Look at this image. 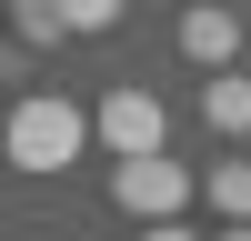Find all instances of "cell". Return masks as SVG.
Wrapping results in <instances>:
<instances>
[{"label":"cell","instance_id":"9c48e42d","mask_svg":"<svg viewBox=\"0 0 251 241\" xmlns=\"http://www.w3.org/2000/svg\"><path fill=\"white\" fill-rule=\"evenodd\" d=\"M221 241H251V221H221Z\"/></svg>","mask_w":251,"mask_h":241},{"label":"cell","instance_id":"52a82bcc","mask_svg":"<svg viewBox=\"0 0 251 241\" xmlns=\"http://www.w3.org/2000/svg\"><path fill=\"white\" fill-rule=\"evenodd\" d=\"M121 10H131V0H50L60 30H121Z\"/></svg>","mask_w":251,"mask_h":241},{"label":"cell","instance_id":"277c9868","mask_svg":"<svg viewBox=\"0 0 251 241\" xmlns=\"http://www.w3.org/2000/svg\"><path fill=\"white\" fill-rule=\"evenodd\" d=\"M181 60H191L201 80H211V71H241V10H231V0H191V10H181Z\"/></svg>","mask_w":251,"mask_h":241},{"label":"cell","instance_id":"7a4b0ae2","mask_svg":"<svg viewBox=\"0 0 251 241\" xmlns=\"http://www.w3.org/2000/svg\"><path fill=\"white\" fill-rule=\"evenodd\" d=\"M181 201H191V171L181 161H111V211L131 221V231H151V221H181Z\"/></svg>","mask_w":251,"mask_h":241},{"label":"cell","instance_id":"5b68a950","mask_svg":"<svg viewBox=\"0 0 251 241\" xmlns=\"http://www.w3.org/2000/svg\"><path fill=\"white\" fill-rule=\"evenodd\" d=\"M201 120H211L221 141H251V80L241 71H211L201 80Z\"/></svg>","mask_w":251,"mask_h":241},{"label":"cell","instance_id":"3957f363","mask_svg":"<svg viewBox=\"0 0 251 241\" xmlns=\"http://www.w3.org/2000/svg\"><path fill=\"white\" fill-rule=\"evenodd\" d=\"M91 120H100V151H111V161H151V151H161V131H171V111H161L141 80H111Z\"/></svg>","mask_w":251,"mask_h":241},{"label":"cell","instance_id":"ba28073f","mask_svg":"<svg viewBox=\"0 0 251 241\" xmlns=\"http://www.w3.org/2000/svg\"><path fill=\"white\" fill-rule=\"evenodd\" d=\"M131 241H201V231H181V221H151V231H131Z\"/></svg>","mask_w":251,"mask_h":241},{"label":"cell","instance_id":"6da1fadb","mask_svg":"<svg viewBox=\"0 0 251 241\" xmlns=\"http://www.w3.org/2000/svg\"><path fill=\"white\" fill-rule=\"evenodd\" d=\"M91 141H100V120L80 111V100H60V91H20V100H10V131H0V151H10V171L50 181V171H71Z\"/></svg>","mask_w":251,"mask_h":241},{"label":"cell","instance_id":"8992f818","mask_svg":"<svg viewBox=\"0 0 251 241\" xmlns=\"http://www.w3.org/2000/svg\"><path fill=\"white\" fill-rule=\"evenodd\" d=\"M201 201H211L221 221H251V161H241V151H221L211 171H201Z\"/></svg>","mask_w":251,"mask_h":241}]
</instances>
